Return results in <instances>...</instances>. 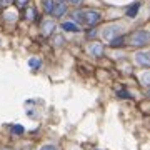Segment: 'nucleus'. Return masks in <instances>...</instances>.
I'll return each mask as SVG.
<instances>
[{
  "instance_id": "obj_5",
  "label": "nucleus",
  "mask_w": 150,
  "mask_h": 150,
  "mask_svg": "<svg viewBox=\"0 0 150 150\" xmlns=\"http://www.w3.org/2000/svg\"><path fill=\"white\" fill-rule=\"evenodd\" d=\"M137 62H139L140 65H144V67H149L150 65V60H149V55L147 54H137Z\"/></svg>"
},
{
  "instance_id": "obj_6",
  "label": "nucleus",
  "mask_w": 150,
  "mask_h": 150,
  "mask_svg": "<svg viewBox=\"0 0 150 150\" xmlns=\"http://www.w3.org/2000/svg\"><path fill=\"white\" fill-rule=\"evenodd\" d=\"M62 28H64V30H69V32H79V30H80L79 25H75L74 22H64V23H62Z\"/></svg>"
},
{
  "instance_id": "obj_10",
  "label": "nucleus",
  "mask_w": 150,
  "mask_h": 150,
  "mask_svg": "<svg viewBox=\"0 0 150 150\" xmlns=\"http://www.w3.org/2000/svg\"><path fill=\"white\" fill-rule=\"evenodd\" d=\"M110 43H112L113 47H120L123 43V35H118L117 38H113V40H110Z\"/></svg>"
},
{
  "instance_id": "obj_12",
  "label": "nucleus",
  "mask_w": 150,
  "mask_h": 150,
  "mask_svg": "<svg viewBox=\"0 0 150 150\" xmlns=\"http://www.w3.org/2000/svg\"><path fill=\"white\" fill-rule=\"evenodd\" d=\"M28 65H30L32 69H38V67H40V60L38 59H30L28 60Z\"/></svg>"
},
{
  "instance_id": "obj_18",
  "label": "nucleus",
  "mask_w": 150,
  "mask_h": 150,
  "mask_svg": "<svg viewBox=\"0 0 150 150\" xmlns=\"http://www.w3.org/2000/svg\"><path fill=\"white\" fill-rule=\"evenodd\" d=\"M10 2H12V0H2V4H4V5H8Z\"/></svg>"
},
{
  "instance_id": "obj_14",
  "label": "nucleus",
  "mask_w": 150,
  "mask_h": 150,
  "mask_svg": "<svg viewBox=\"0 0 150 150\" xmlns=\"http://www.w3.org/2000/svg\"><path fill=\"white\" fill-rule=\"evenodd\" d=\"M25 17H27L28 20H33V18H35V10H33V8H28L27 13H25Z\"/></svg>"
},
{
  "instance_id": "obj_7",
  "label": "nucleus",
  "mask_w": 150,
  "mask_h": 150,
  "mask_svg": "<svg viewBox=\"0 0 150 150\" xmlns=\"http://www.w3.org/2000/svg\"><path fill=\"white\" fill-rule=\"evenodd\" d=\"M90 52H92V55H95V57H100V55L103 54V47L100 45V43H93L90 47Z\"/></svg>"
},
{
  "instance_id": "obj_4",
  "label": "nucleus",
  "mask_w": 150,
  "mask_h": 150,
  "mask_svg": "<svg viewBox=\"0 0 150 150\" xmlns=\"http://www.w3.org/2000/svg\"><path fill=\"white\" fill-rule=\"evenodd\" d=\"M65 10H67V5H65L64 2H60V4L54 5V10H52V13H54L55 17H62V15L65 13Z\"/></svg>"
},
{
  "instance_id": "obj_9",
  "label": "nucleus",
  "mask_w": 150,
  "mask_h": 150,
  "mask_svg": "<svg viewBox=\"0 0 150 150\" xmlns=\"http://www.w3.org/2000/svg\"><path fill=\"white\" fill-rule=\"evenodd\" d=\"M139 8H140V4H134V5L127 10V15H129V17H135V15H137V12H139Z\"/></svg>"
},
{
  "instance_id": "obj_17",
  "label": "nucleus",
  "mask_w": 150,
  "mask_h": 150,
  "mask_svg": "<svg viewBox=\"0 0 150 150\" xmlns=\"http://www.w3.org/2000/svg\"><path fill=\"white\" fill-rule=\"evenodd\" d=\"M118 97H125V98H129V93H127V92H118Z\"/></svg>"
},
{
  "instance_id": "obj_20",
  "label": "nucleus",
  "mask_w": 150,
  "mask_h": 150,
  "mask_svg": "<svg viewBox=\"0 0 150 150\" xmlns=\"http://www.w3.org/2000/svg\"><path fill=\"white\" fill-rule=\"evenodd\" d=\"M60 2H62V0H60Z\"/></svg>"
},
{
  "instance_id": "obj_11",
  "label": "nucleus",
  "mask_w": 150,
  "mask_h": 150,
  "mask_svg": "<svg viewBox=\"0 0 150 150\" xmlns=\"http://www.w3.org/2000/svg\"><path fill=\"white\" fill-rule=\"evenodd\" d=\"M52 28H54V23L52 22H45V27H43V33L48 35V33L52 32Z\"/></svg>"
},
{
  "instance_id": "obj_2",
  "label": "nucleus",
  "mask_w": 150,
  "mask_h": 150,
  "mask_svg": "<svg viewBox=\"0 0 150 150\" xmlns=\"http://www.w3.org/2000/svg\"><path fill=\"white\" fill-rule=\"evenodd\" d=\"M149 42V33L145 32V30H140V32H135L132 35V45L135 47H142L145 43Z\"/></svg>"
},
{
  "instance_id": "obj_3",
  "label": "nucleus",
  "mask_w": 150,
  "mask_h": 150,
  "mask_svg": "<svg viewBox=\"0 0 150 150\" xmlns=\"http://www.w3.org/2000/svg\"><path fill=\"white\" fill-rule=\"evenodd\" d=\"M117 33H120V28L118 27H108L103 30V37L107 38V40H113Z\"/></svg>"
},
{
  "instance_id": "obj_19",
  "label": "nucleus",
  "mask_w": 150,
  "mask_h": 150,
  "mask_svg": "<svg viewBox=\"0 0 150 150\" xmlns=\"http://www.w3.org/2000/svg\"><path fill=\"white\" fill-rule=\"evenodd\" d=\"M70 4H80V0H70Z\"/></svg>"
},
{
  "instance_id": "obj_13",
  "label": "nucleus",
  "mask_w": 150,
  "mask_h": 150,
  "mask_svg": "<svg viewBox=\"0 0 150 150\" xmlns=\"http://www.w3.org/2000/svg\"><path fill=\"white\" fill-rule=\"evenodd\" d=\"M12 134H23V127L22 125H13L12 127Z\"/></svg>"
},
{
  "instance_id": "obj_15",
  "label": "nucleus",
  "mask_w": 150,
  "mask_h": 150,
  "mask_svg": "<svg viewBox=\"0 0 150 150\" xmlns=\"http://www.w3.org/2000/svg\"><path fill=\"white\" fill-rule=\"evenodd\" d=\"M27 2H28V0H17V5H18V7H25V5H27Z\"/></svg>"
},
{
  "instance_id": "obj_1",
  "label": "nucleus",
  "mask_w": 150,
  "mask_h": 150,
  "mask_svg": "<svg viewBox=\"0 0 150 150\" xmlns=\"http://www.w3.org/2000/svg\"><path fill=\"white\" fill-rule=\"evenodd\" d=\"M75 20L79 22H83L87 25H97L100 22V13L95 10H85V12H77L75 13Z\"/></svg>"
},
{
  "instance_id": "obj_8",
  "label": "nucleus",
  "mask_w": 150,
  "mask_h": 150,
  "mask_svg": "<svg viewBox=\"0 0 150 150\" xmlns=\"http://www.w3.org/2000/svg\"><path fill=\"white\" fill-rule=\"evenodd\" d=\"M54 0H43V8H45V12L47 13H52V10H54Z\"/></svg>"
},
{
  "instance_id": "obj_16",
  "label": "nucleus",
  "mask_w": 150,
  "mask_h": 150,
  "mask_svg": "<svg viewBox=\"0 0 150 150\" xmlns=\"http://www.w3.org/2000/svg\"><path fill=\"white\" fill-rule=\"evenodd\" d=\"M40 150H57V149H55L54 145H45V147H42Z\"/></svg>"
}]
</instances>
